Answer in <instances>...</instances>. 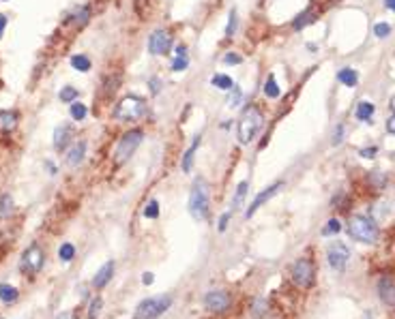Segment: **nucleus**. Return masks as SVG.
<instances>
[{"label": "nucleus", "mask_w": 395, "mask_h": 319, "mask_svg": "<svg viewBox=\"0 0 395 319\" xmlns=\"http://www.w3.org/2000/svg\"><path fill=\"white\" fill-rule=\"evenodd\" d=\"M187 210H189L191 218L198 221V223L209 218V214H211V189H209V182L204 178H196L194 185H191Z\"/></svg>", "instance_id": "f257e3e1"}, {"label": "nucleus", "mask_w": 395, "mask_h": 319, "mask_svg": "<svg viewBox=\"0 0 395 319\" xmlns=\"http://www.w3.org/2000/svg\"><path fill=\"white\" fill-rule=\"evenodd\" d=\"M348 236L363 244H376L380 238L378 223L367 214H352L348 221Z\"/></svg>", "instance_id": "f03ea898"}, {"label": "nucleus", "mask_w": 395, "mask_h": 319, "mask_svg": "<svg viewBox=\"0 0 395 319\" xmlns=\"http://www.w3.org/2000/svg\"><path fill=\"white\" fill-rule=\"evenodd\" d=\"M262 125H265V114L260 112V107H256V105L247 107L243 112V116H241V120H238V131H236L238 142L249 144L258 135Z\"/></svg>", "instance_id": "7ed1b4c3"}, {"label": "nucleus", "mask_w": 395, "mask_h": 319, "mask_svg": "<svg viewBox=\"0 0 395 319\" xmlns=\"http://www.w3.org/2000/svg\"><path fill=\"white\" fill-rule=\"evenodd\" d=\"M174 298L170 293H159V296H151L140 300L136 306V315L140 319H159L163 313H167L172 309Z\"/></svg>", "instance_id": "20e7f679"}, {"label": "nucleus", "mask_w": 395, "mask_h": 319, "mask_svg": "<svg viewBox=\"0 0 395 319\" xmlns=\"http://www.w3.org/2000/svg\"><path fill=\"white\" fill-rule=\"evenodd\" d=\"M316 264L309 260V257H298V260H294V264L290 266V278H292V283L298 287V289H303V291H309V289H314L316 285Z\"/></svg>", "instance_id": "39448f33"}, {"label": "nucleus", "mask_w": 395, "mask_h": 319, "mask_svg": "<svg viewBox=\"0 0 395 319\" xmlns=\"http://www.w3.org/2000/svg\"><path fill=\"white\" fill-rule=\"evenodd\" d=\"M142 139H144V131H140V129H134V131L125 133L121 137V142H118L116 150H114V163L123 165L125 161H129V156L138 150V146L142 144Z\"/></svg>", "instance_id": "423d86ee"}, {"label": "nucleus", "mask_w": 395, "mask_h": 319, "mask_svg": "<svg viewBox=\"0 0 395 319\" xmlns=\"http://www.w3.org/2000/svg\"><path fill=\"white\" fill-rule=\"evenodd\" d=\"M45 266V251L39 247L37 242H32L30 247L22 253V260H20V270L22 274H28L34 276L41 272V268Z\"/></svg>", "instance_id": "0eeeda50"}, {"label": "nucleus", "mask_w": 395, "mask_h": 319, "mask_svg": "<svg viewBox=\"0 0 395 319\" xmlns=\"http://www.w3.org/2000/svg\"><path fill=\"white\" fill-rule=\"evenodd\" d=\"M146 114V103L140 99V96H125V99H121V103L116 105L114 109V118L116 120H138Z\"/></svg>", "instance_id": "6e6552de"}, {"label": "nucleus", "mask_w": 395, "mask_h": 319, "mask_svg": "<svg viewBox=\"0 0 395 319\" xmlns=\"http://www.w3.org/2000/svg\"><path fill=\"white\" fill-rule=\"evenodd\" d=\"M202 304H204V309L209 313H225L232 306V293L225 291V289H211L204 293V298H202Z\"/></svg>", "instance_id": "1a4fd4ad"}, {"label": "nucleus", "mask_w": 395, "mask_h": 319, "mask_svg": "<svg viewBox=\"0 0 395 319\" xmlns=\"http://www.w3.org/2000/svg\"><path fill=\"white\" fill-rule=\"evenodd\" d=\"M327 262L331 266V270L335 272H344L348 268V262H350V249L346 247L344 242H333L329 244L327 249Z\"/></svg>", "instance_id": "9d476101"}, {"label": "nucleus", "mask_w": 395, "mask_h": 319, "mask_svg": "<svg viewBox=\"0 0 395 319\" xmlns=\"http://www.w3.org/2000/svg\"><path fill=\"white\" fill-rule=\"evenodd\" d=\"M284 189V182L281 180H277V182H273V185H269L267 189H262L258 195H256V197H254V202H251L249 204V208H247V210H245V218H251V216H254L258 210H260V208L262 206H265L267 202H271L273 197H275V195H277L279 191Z\"/></svg>", "instance_id": "9b49d317"}, {"label": "nucleus", "mask_w": 395, "mask_h": 319, "mask_svg": "<svg viewBox=\"0 0 395 319\" xmlns=\"http://www.w3.org/2000/svg\"><path fill=\"white\" fill-rule=\"evenodd\" d=\"M172 47V34L167 30H155L148 39V50L155 56H165Z\"/></svg>", "instance_id": "f8f14e48"}, {"label": "nucleus", "mask_w": 395, "mask_h": 319, "mask_svg": "<svg viewBox=\"0 0 395 319\" xmlns=\"http://www.w3.org/2000/svg\"><path fill=\"white\" fill-rule=\"evenodd\" d=\"M114 272H116V262L114 260H110V262H105L97 272H95V276L90 278V285H92V289H105L107 285L112 283V278H114Z\"/></svg>", "instance_id": "ddd939ff"}, {"label": "nucleus", "mask_w": 395, "mask_h": 319, "mask_svg": "<svg viewBox=\"0 0 395 319\" xmlns=\"http://www.w3.org/2000/svg\"><path fill=\"white\" fill-rule=\"evenodd\" d=\"M376 291H378L380 302L385 304L387 309H395V281L393 278H389V276L378 278Z\"/></svg>", "instance_id": "4468645a"}, {"label": "nucleus", "mask_w": 395, "mask_h": 319, "mask_svg": "<svg viewBox=\"0 0 395 319\" xmlns=\"http://www.w3.org/2000/svg\"><path fill=\"white\" fill-rule=\"evenodd\" d=\"M20 300V291L15 285H9V283H0V302L5 306H13Z\"/></svg>", "instance_id": "2eb2a0df"}, {"label": "nucleus", "mask_w": 395, "mask_h": 319, "mask_svg": "<svg viewBox=\"0 0 395 319\" xmlns=\"http://www.w3.org/2000/svg\"><path fill=\"white\" fill-rule=\"evenodd\" d=\"M84 154H86V142H78L73 148L67 154V165L69 167H78L84 161Z\"/></svg>", "instance_id": "dca6fc26"}, {"label": "nucleus", "mask_w": 395, "mask_h": 319, "mask_svg": "<svg viewBox=\"0 0 395 319\" xmlns=\"http://www.w3.org/2000/svg\"><path fill=\"white\" fill-rule=\"evenodd\" d=\"M198 148H200V135L194 139V144H191L189 148H187V152H185V156H183V161H181V169L185 171V174H189V171L194 169V158H196Z\"/></svg>", "instance_id": "f3484780"}, {"label": "nucleus", "mask_w": 395, "mask_h": 319, "mask_svg": "<svg viewBox=\"0 0 395 319\" xmlns=\"http://www.w3.org/2000/svg\"><path fill=\"white\" fill-rule=\"evenodd\" d=\"M247 191H249V182L247 180H243V182H238V185H236V191L232 195V212L241 210V208H243L245 197H247Z\"/></svg>", "instance_id": "a211bd4d"}, {"label": "nucleus", "mask_w": 395, "mask_h": 319, "mask_svg": "<svg viewBox=\"0 0 395 319\" xmlns=\"http://www.w3.org/2000/svg\"><path fill=\"white\" fill-rule=\"evenodd\" d=\"M69 137H71V129L67 125H61L54 131V148L56 150H65L67 144H69Z\"/></svg>", "instance_id": "6ab92c4d"}, {"label": "nucleus", "mask_w": 395, "mask_h": 319, "mask_svg": "<svg viewBox=\"0 0 395 319\" xmlns=\"http://www.w3.org/2000/svg\"><path fill=\"white\" fill-rule=\"evenodd\" d=\"M76 255H78V251L73 247V242H63L61 247H58V260L63 264H71L76 260Z\"/></svg>", "instance_id": "aec40b11"}, {"label": "nucleus", "mask_w": 395, "mask_h": 319, "mask_svg": "<svg viewBox=\"0 0 395 319\" xmlns=\"http://www.w3.org/2000/svg\"><path fill=\"white\" fill-rule=\"evenodd\" d=\"M342 229H344V225H342V221H340V218H329V221H327V225L320 229V236H322V238L337 236Z\"/></svg>", "instance_id": "412c9836"}, {"label": "nucleus", "mask_w": 395, "mask_h": 319, "mask_svg": "<svg viewBox=\"0 0 395 319\" xmlns=\"http://www.w3.org/2000/svg\"><path fill=\"white\" fill-rule=\"evenodd\" d=\"M249 313H251V317H254V319L267 317V313H269V302H267L265 298H256L254 302H251Z\"/></svg>", "instance_id": "4be33fe9"}, {"label": "nucleus", "mask_w": 395, "mask_h": 319, "mask_svg": "<svg viewBox=\"0 0 395 319\" xmlns=\"http://www.w3.org/2000/svg\"><path fill=\"white\" fill-rule=\"evenodd\" d=\"M356 120H361V122H369V118L374 116V103H369V101H361L356 105V112H354Z\"/></svg>", "instance_id": "5701e85b"}, {"label": "nucleus", "mask_w": 395, "mask_h": 319, "mask_svg": "<svg viewBox=\"0 0 395 319\" xmlns=\"http://www.w3.org/2000/svg\"><path fill=\"white\" fill-rule=\"evenodd\" d=\"M189 65V58H187V50L183 45H178L176 47V58H174V63H172V71H185Z\"/></svg>", "instance_id": "b1692460"}, {"label": "nucleus", "mask_w": 395, "mask_h": 319, "mask_svg": "<svg viewBox=\"0 0 395 319\" xmlns=\"http://www.w3.org/2000/svg\"><path fill=\"white\" fill-rule=\"evenodd\" d=\"M17 125V116L15 112H9V109H5V112H0V129L3 131H13Z\"/></svg>", "instance_id": "393cba45"}, {"label": "nucleus", "mask_w": 395, "mask_h": 319, "mask_svg": "<svg viewBox=\"0 0 395 319\" xmlns=\"http://www.w3.org/2000/svg\"><path fill=\"white\" fill-rule=\"evenodd\" d=\"M211 84L215 86V88H219V90H232V86H234L232 77L223 75V73H217V75H213V77H211Z\"/></svg>", "instance_id": "a878e982"}, {"label": "nucleus", "mask_w": 395, "mask_h": 319, "mask_svg": "<svg viewBox=\"0 0 395 319\" xmlns=\"http://www.w3.org/2000/svg\"><path fill=\"white\" fill-rule=\"evenodd\" d=\"M337 79L344 84V86H356V82H359V75H356V71L354 69H342L340 73H337Z\"/></svg>", "instance_id": "bb28decb"}, {"label": "nucleus", "mask_w": 395, "mask_h": 319, "mask_svg": "<svg viewBox=\"0 0 395 319\" xmlns=\"http://www.w3.org/2000/svg\"><path fill=\"white\" fill-rule=\"evenodd\" d=\"M13 214V197L11 195H3L0 197V218H9Z\"/></svg>", "instance_id": "cd10ccee"}, {"label": "nucleus", "mask_w": 395, "mask_h": 319, "mask_svg": "<svg viewBox=\"0 0 395 319\" xmlns=\"http://www.w3.org/2000/svg\"><path fill=\"white\" fill-rule=\"evenodd\" d=\"M279 92H281V90H279L277 82H275V77L269 75V79L265 82V96H269V99H277Z\"/></svg>", "instance_id": "c85d7f7f"}, {"label": "nucleus", "mask_w": 395, "mask_h": 319, "mask_svg": "<svg viewBox=\"0 0 395 319\" xmlns=\"http://www.w3.org/2000/svg\"><path fill=\"white\" fill-rule=\"evenodd\" d=\"M101 309H103V298H101V296H95V298H90V302H88V319L99 317Z\"/></svg>", "instance_id": "c756f323"}, {"label": "nucleus", "mask_w": 395, "mask_h": 319, "mask_svg": "<svg viewBox=\"0 0 395 319\" xmlns=\"http://www.w3.org/2000/svg\"><path fill=\"white\" fill-rule=\"evenodd\" d=\"M71 65H73V69H76V71H80V73H86V71L90 69V60H88L86 56L78 54V56H73V58H71Z\"/></svg>", "instance_id": "7c9ffc66"}, {"label": "nucleus", "mask_w": 395, "mask_h": 319, "mask_svg": "<svg viewBox=\"0 0 395 319\" xmlns=\"http://www.w3.org/2000/svg\"><path fill=\"white\" fill-rule=\"evenodd\" d=\"M309 22H312V11L307 9V11H303L301 15H296V19L292 22V28H294V30H301V28H305V26H307Z\"/></svg>", "instance_id": "2f4dec72"}, {"label": "nucleus", "mask_w": 395, "mask_h": 319, "mask_svg": "<svg viewBox=\"0 0 395 319\" xmlns=\"http://www.w3.org/2000/svg\"><path fill=\"white\" fill-rule=\"evenodd\" d=\"M159 210H161L159 202H157V200H151V202L144 206V212H142V214H144L146 218H159Z\"/></svg>", "instance_id": "473e14b6"}, {"label": "nucleus", "mask_w": 395, "mask_h": 319, "mask_svg": "<svg viewBox=\"0 0 395 319\" xmlns=\"http://www.w3.org/2000/svg\"><path fill=\"white\" fill-rule=\"evenodd\" d=\"M78 99V90L73 88V86H65V88L61 90V101L63 103H73Z\"/></svg>", "instance_id": "72a5a7b5"}, {"label": "nucleus", "mask_w": 395, "mask_h": 319, "mask_svg": "<svg viewBox=\"0 0 395 319\" xmlns=\"http://www.w3.org/2000/svg\"><path fill=\"white\" fill-rule=\"evenodd\" d=\"M71 118L73 120H84L86 118V107H84V103H71Z\"/></svg>", "instance_id": "f704fd0d"}, {"label": "nucleus", "mask_w": 395, "mask_h": 319, "mask_svg": "<svg viewBox=\"0 0 395 319\" xmlns=\"http://www.w3.org/2000/svg\"><path fill=\"white\" fill-rule=\"evenodd\" d=\"M241 101H243V92H241V88H238V86L234 84V86H232V92H230V99H228V105H230V107H236Z\"/></svg>", "instance_id": "c9c22d12"}, {"label": "nucleus", "mask_w": 395, "mask_h": 319, "mask_svg": "<svg viewBox=\"0 0 395 319\" xmlns=\"http://www.w3.org/2000/svg\"><path fill=\"white\" fill-rule=\"evenodd\" d=\"M389 32H391V26L387 22H380V24L374 26V34L378 36V39H385V36H389Z\"/></svg>", "instance_id": "e433bc0d"}, {"label": "nucleus", "mask_w": 395, "mask_h": 319, "mask_svg": "<svg viewBox=\"0 0 395 319\" xmlns=\"http://www.w3.org/2000/svg\"><path fill=\"white\" fill-rule=\"evenodd\" d=\"M236 22H238L236 11H232L230 19H228V28H225V36H234V32H236Z\"/></svg>", "instance_id": "4c0bfd02"}, {"label": "nucleus", "mask_w": 395, "mask_h": 319, "mask_svg": "<svg viewBox=\"0 0 395 319\" xmlns=\"http://www.w3.org/2000/svg\"><path fill=\"white\" fill-rule=\"evenodd\" d=\"M230 218H232V212H223V214L219 216V221H217V229H219V231H225V229H228Z\"/></svg>", "instance_id": "58836bf2"}, {"label": "nucleus", "mask_w": 395, "mask_h": 319, "mask_svg": "<svg viewBox=\"0 0 395 319\" xmlns=\"http://www.w3.org/2000/svg\"><path fill=\"white\" fill-rule=\"evenodd\" d=\"M344 133H346V127L344 125H337V129L333 131V146H340L344 142Z\"/></svg>", "instance_id": "ea45409f"}, {"label": "nucleus", "mask_w": 395, "mask_h": 319, "mask_svg": "<svg viewBox=\"0 0 395 319\" xmlns=\"http://www.w3.org/2000/svg\"><path fill=\"white\" fill-rule=\"evenodd\" d=\"M369 180H372L374 185H376V189H382V187H385V182H387L385 174H380V171H374V174L369 176Z\"/></svg>", "instance_id": "a19ab883"}, {"label": "nucleus", "mask_w": 395, "mask_h": 319, "mask_svg": "<svg viewBox=\"0 0 395 319\" xmlns=\"http://www.w3.org/2000/svg\"><path fill=\"white\" fill-rule=\"evenodd\" d=\"M223 63H225V65H241L243 58L238 56V54H234V52H228V54L223 56Z\"/></svg>", "instance_id": "79ce46f5"}, {"label": "nucleus", "mask_w": 395, "mask_h": 319, "mask_svg": "<svg viewBox=\"0 0 395 319\" xmlns=\"http://www.w3.org/2000/svg\"><path fill=\"white\" fill-rule=\"evenodd\" d=\"M378 152V146H369V148H361L359 150V154H361L363 158H374Z\"/></svg>", "instance_id": "37998d69"}, {"label": "nucleus", "mask_w": 395, "mask_h": 319, "mask_svg": "<svg viewBox=\"0 0 395 319\" xmlns=\"http://www.w3.org/2000/svg\"><path fill=\"white\" fill-rule=\"evenodd\" d=\"M153 283H155V274H153V272H142V285L151 287Z\"/></svg>", "instance_id": "c03bdc74"}, {"label": "nucleus", "mask_w": 395, "mask_h": 319, "mask_svg": "<svg viewBox=\"0 0 395 319\" xmlns=\"http://www.w3.org/2000/svg\"><path fill=\"white\" fill-rule=\"evenodd\" d=\"M148 86H151V92H153V94H159L161 88H159V79H157V77H151V79H148Z\"/></svg>", "instance_id": "a18cd8bd"}, {"label": "nucleus", "mask_w": 395, "mask_h": 319, "mask_svg": "<svg viewBox=\"0 0 395 319\" xmlns=\"http://www.w3.org/2000/svg\"><path fill=\"white\" fill-rule=\"evenodd\" d=\"M387 131L395 135V114H393V116H391V118L387 120Z\"/></svg>", "instance_id": "49530a36"}, {"label": "nucleus", "mask_w": 395, "mask_h": 319, "mask_svg": "<svg viewBox=\"0 0 395 319\" xmlns=\"http://www.w3.org/2000/svg\"><path fill=\"white\" fill-rule=\"evenodd\" d=\"M56 319H78V315H76V313H71V311H69V313H61V315H58Z\"/></svg>", "instance_id": "de8ad7c7"}, {"label": "nucleus", "mask_w": 395, "mask_h": 319, "mask_svg": "<svg viewBox=\"0 0 395 319\" xmlns=\"http://www.w3.org/2000/svg\"><path fill=\"white\" fill-rule=\"evenodd\" d=\"M5 26H7V17L0 13V39H3V32H5Z\"/></svg>", "instance_id": "09e8293b"}, {"label": "nucleus", "mask_w": 395, "mask_h": 319, "mask_svg": "<svg viewBox=\"0 0 395 319\" xmlns=\"http://www.w3.org/2000/svg\"><path fill=\"white\" fill-rule=\"evenodd\" d=\"M385 7L391 9V11H395V0H385Z\"/></svg>", "instance_id": "8fccbe9b"}, {"label": "nucleus", "mask_w": 395, "mask_h": 319, "mask_svg": "<svg viewBox=\"0 0 395 319\" xmlns=\"http://www.w3.org/2000/svg\"><path fill=\"white\" fill-rule=\"evenodd\" d=\"M391 109H393V114H395V96L391 99Z\"/></svg>", "instance_id": "3c124183"}, {"label": "nucleus", "mask_w": 395, "mask_h": 319, "mask_svg": "<svg viewBox=\"0 0 395 319\" xmlns=\"http://www.w3.org/2000/svg\"><path fill=\"white\" fill-rule=\"evenodd\" d=\"M134 319H140V317H138V315H136V317H134Z\"/></svg>", "instance_id": "603ef678"}, {"label": "nucleus", "mask_w": 395, "mask_h": 319, "mask_svg": "<svg viewBox=\"0 0 395 319\" xmlns=\"http://www.w3.org/2000/svg\"><path fill=\"white\" fill-rule=\"evenodd\" d=\"M3 3H7V0H3Z\"/></svg>", "instance_id": "864d4df0"}, {"label": "nucleus", "mask_w": 395, "mask_h": 319, "mask_svg": "<svg viewBox=\"0 0 395 319\" xmlns=\"http://www.w3.org/2000/svg\"><path fill=\"white\" fill-rule=\"evenodd\" d=\"M0 319H5V317H0Z\"/></svg>", "instance_id": "5fc2aeb1"}]
</instances>
